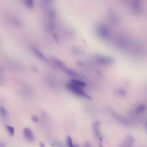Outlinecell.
Instances as JSON below:
<instances>
[{"label":"cell","instance_id":"obj_5","mask_svg":"<svg viewBox=\"0 0 147 147\" xmlns=\"http://www.w3.org/2000/svg\"><path fill=\"white\" fill-rule=\"evenodd\" d=\"M135 141L134 138L131 135H129L123 141L119 147H132L134 145Z\"/></svg>","mask_w":147,"mask_h":147},{"label":"cell","instance_id":"obj_2","mask_svg":"<svg viewBox=\"0 0 147 147\" xmlns=\"http://www.w3.org/2000/svg\"><path fill=\"white\" fill-rule=\"evenodd\" d=\"M109 111L112 116H113V117L119 123L122 125H123L124 126H129L130 125L129 122L128 121L127 119H126L125 118L123 117V116H121L120 115L118 114L117 113H116L113 110L110 109Z\"/></svg>","mask_w":147,"mask_h":147},{"label":"cell","instance_id":"obj_11","mask_svg":"<svg viewBox=\"0 0 147 147\" xmlns=\"http://www.w3.org/2000/svg\"><path fill=\"white\" fill-rule=\"evenodd\" d=\"M146 105L144 104H140L138 105L136 108V112L138 113H143L146 111Z\"/></svg>","mask_w":147,"mask_h":147},{"label":"cell","instance_id":"obj_6","mask_svg":"<svg viewBox=\"0 0 147 147\" xmlns=\"http://www.w3.org/2000/svg\"><path fill=\"white\" fill-rule=\"evenodd\" d=\"M96 59L99 63L102 64H110L113 61L112 58L110 57L99 55L96 56Z\"/></svg>","mask_w":147,"mask_h":147},{"label":"cell","instance_id":"obj_3","mask_svg":"<svg viewBox=\"0 0 147 147\" xmlns=\"http://www.w3.org/2000/svg\"><path fill=\"white\" fill-rule=\"evenodd\" d=\"M93 131L95 136L98 139L100 142H101L103 141V137L101 135L100 130V123L99 121H95L93 124Z\"/></svg>","mask_w":147,"mask_h":147},{"label":"cell","instance_id":"obj_18","mask_svg":"<svg viewBox=\"0 0 147 147\" xmlns=\"http://www.w3.org/2000/svg\"><path fill=\"white\" fill-rule=\"evenodd\" d=\"M3 75L2 72V70H0V83L3 82Z\"/></svg>","mask_w":147,"mask_h":147},{"label":"cell","instance_id":"obj_22","mask_svg":"<svg viewBox=\"0 0 147 147\" xmlns=\"http://www.w3.org/2000/svg\"><path fill=\"white\" fill-rule=\"evenodd\" d=\"M0 147H5L4 144H2V143H0Z\"/></svg>","mask_w":147,"mask_h":147},{"label":"cell","instance_id":"obj_8","mask_svg":"<svg viewBox=\"0 0 147 147\" xmlns=\"http://www.w3.org/2000/svg\"><path fill=\"white\" fill-rule=\"evenodd\" d=\"M105 28L106 27H103V26L99 27L98 28V32L100 35L103 37L107 38L108 37L110 33L108 29Z\"/></svg>","mask_w":147,"mask_h":147},{"label":"cell","instance_id":"obj_16","mask_svg":"<svg viewBox=\"0 0 147 147\" xmlns=\"http://www.w3.org/2000/svg\"><path fill=\"white\" fill-rule=\"evenodd\" d=\"M118 94L121 96H123L124 95H125L126 94V92L125 90L123 89H119L118 91Z\"/></svg>","mask_w":147,"mask_h":147},{"label":"cell","instance_id":"obj_9","mask_svg":"<svg viewBox=\"0 0 147 147\" xmlns=\"http://www.w3.org/2000/svg\"><path fill=\"white\" fill-rule=\"evenodd\" d=\"M70 83L75 86L79 87L80 88H83L86 86V84L85 82L77 79H72L70 81Z\"/></svg>","mask_w":147,"mask_h":147},{"label":"cell","instance_id":"obj_17","mask_svg":"<svg viewBox=\"0 0 147 147\" xmlns=\"http://www.w3.org/2000/svg\"><path fill=\"white\" fill-rule=\"evenodd\" d=\"M32 120L35 123H37L38 121V118L36 116H32Z\"/></svg>","mask_w":147,"mask_h":147},{"label":"cell","instance_id":"obj_20","mask_svg":"<svg viewBox=\"0 0 147 147\" xmlns=\"http://www.w3.org/2000/svg\"><path fill=\"white\" fill-rule=\"evenodd\" d=\"M85 147H92L91 144L88 142H87L85 144Z\"/></svg>","mask_w":147,"mask_h":147},{"label":"cell","instance_id":"obj_15","mask_svg":"<svg viewBox=\"0 0 147 147\" xmlns=\"http://www.w3.org/2000/svg\"><path fill=\"white\" fill-rule=\"evenodd\" d=\"M66 142H67V146H68L69 147H75L73 144L72 138L70 136H67Z\"/></svg>","mask_w":147,"mask_h":147},{"label":"cell","instance_id":"obj_7","mask_svg":"<svg viewBox=\"0 0 147 147\" xmlns=\"http://www.w3.org/2000/svg\"><path fill=\"white\" fill-rule=\"evenodd\" d=\"M31 48L33 53L38 58H39V59H41V60L45 62L47 61V59L44 56V54H43L42 52L39 49H38L37 47H36L35 46H32Z\"/></svg>","mask_w":147,"mask_h":147},{"label":"cell","instance_id":"obj_4","mask_svg":"<svg viewBox=\"0 0 147 147\" xmlns=\"http://www.w3.org/2000/svg\"><path fill=\"white\" fill-rule=\"evenodd\" d=\"M23 136L25 139L29 142H33L34 141L35 137L33 131L29 128H26L23 130Z\"/></svg>","mask_w":147,"mask_h":147},{"label":"cell","instance_id":"obj_13","mask_svg":"<svg viewBox=\"0 0 147 147\" xmlns=\"http://www.w3.org/2000/svg\"><path fill=\"white\" fill-rule=\"evenodd\" d=\"M6 128L10 136H13L14 134V128L9 125H6Z\"/></svg>","mask_w":147,"mask_h":147},{"label":"cell","instance_id":"obj_12","mask_svg":"<svg viewBox=\"0 0 147 147\" xmlns=\"http://www.w3.org/2000/svg\"><path fill=\"white\" fill-rule=\"evenodd\" d=\"M0 116L3 119H5L7 118V111L3 107L0 106Z\"/></svg>","mask_w":147,"mask_h":147},{"label":"cell","instance_id":"obj_19","mask_svg":"<svg viewBox=\"0 0 147 147\" xmlns=\"http://www.w3.org/2000/svg\"><path fill=\"white\" fill-rule=\"evenodd\" d=\"M39 146L40 147H45V145H44V143H43L42 142H40L39 143Z\"/></svg>","mask_w":147,"mask_h":147},{"label":"cell","instance_id":"obj_14","mask_svg":"<svg viewBox=\"0 0 147 147\" xmlns=\"http://www.w3.org/2000/svg\"><path fill=\"white\" fill-rule=\"evenodd\" d=\"M24 2L25 4L26 5V7L29 8L31 9V8H33L34 7V2L33 0H25Z\"/></svg>","mask_w":147,"mask_h":147},{"label":"cell","instance_id":"obj_10","mask_svg":"<svg viewBox=\"0 0 147 147\" xmlns=\"http://www.w3.org/2000/svg\"><path fill=\"white\" fill-rule=\"evenodd\" d=\"M10 21L13 24L15 25V26L17 27H20L22 25L21 22L20 21V20L16 17H11Z\"/></svg>","mask_w":147,"mask_h":147},{"label":"cell","instance_id":"obj_1","mask_svg":"<svg viewBox=\"0 0 147 147\" xmlns=\"http://www.w3.org/2000/svg\"><path fill=\"white\" fill-rule=\"evenodd\" d=\"M67 88L70 92H72L77 96L86 98L88 100L92 99V97L85 93L79 87L75 86L70 83L67 85Z\"/></svg>","mask_w":147,"mask_h":147},{"label":"cell","instance_id":"obj_21","mask_svg":"<svg viewBox=\"0 0 147 147\" xmlns=\"http://www.w3.org/2000/svg\"><path fill=\"white\" fill-rule=\"evenodd\" d=\"M98 147H104V146H103V144L102 143V142H100L99 144H98Z\"/></svg>","mask_w":147,"mask_h":147}]
</instances>
